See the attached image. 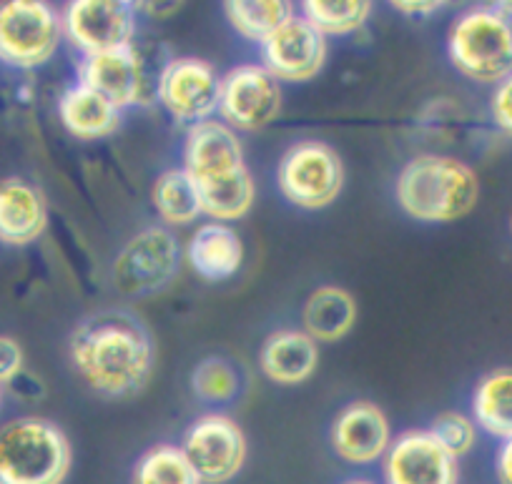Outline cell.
<instances>
[{
	"label": "cell",
	"instance_id": "6da1fadb",
	"mask_svg": "<svg viewBox=\"0 0 512 484\" xmlns=\"http://www.w3.org/2000/svg\"><path fill=\"white\" fill-rule=\"evenodd\" d=\"M73 372L93 394L126 399L146 387L154 372V339L128 311H98L68 339Z\"/></svg>",
	"mask_w": 512,
	"mask_h": 484
},
{
	"label": "cell",
	"instance_id": "7a4b0ae2",
	"mask_svg": "<svg viewBox=\"0 0 512 484\" xmlns=\"http://www.w3.org/2000/svg\"><path fill=\"white\" fill-rule=\"evenodd\" d=\"M395 201L417 224H455L480 201V179L467 161L447 153L412 156L395 179Z\"/></svg>",
	"mask_w": 512,
	"mask_h": 484
},
{
	"label": "cell",
	"instance_id": "3957f363",
	"mask_svg": "<svg viewBox=\"0 0 512 484\" xmlns=\"http://www.w3.org/2000/svg\"><path fill=\"white\" fill-rule=\"evenodd\" d=\"M73 467L68 434L46 417L0 427V484H63Z\"/></svg>",
	"mask_w": 512,
	"mask_h": 484
},
{
	"label": "cell",
	"instance_id": "277c9868",
	"mask_svg": "<svg viewBox=\"0 0 512 484\" xmlns=\"http://www.w3.org/2000/svg\"><path fill=\"white\" fill-rule=\"evenodd\" d=\"M450 66L477 86H497L512 76V21L490 6H470L447 28Z\"/></svg>",
	"mask_w": 512,
	"mask_h": 484
},
{
	"label": "cell",
	"instance_id": "5b68a950",
	"mask_svg": "<svg viewBox=\"0 0 512 484\" xmlns=\"http://www.w3.org/2000/svg\"><path fill=\"white\" fill-rule=\"evenodd\" d=\"M344 181L342 156L317 138L292 143L277 164L279 194L302 211L329 209L342 196Z\"/></svg>",
	"mask_w": 512,
	"mask_h": 484
},
{
	"label": "cell",
	"instance_id": "8992f818",
	"mask_svg": "<svg viewBox=\"0 0 512 484\" xmlns=\"http://www.w3.org/2000/svg\"><path fill=\"white\" fill-rule=\"evenodd\" d=\"M63 43L61 11L51 0H0V63L36 71Z\"/></svg>",
	"mask_w": 512,
	"mask_h": 484
},
{
	"label": "cell",
	"instance_id": "52a82bcc",
	"mask_svg": "<svg viewBox=\"0 0 512 484\" xmlns=\"http://www.w3.org/2000/svg\"><path fill=\"white\" fill-rule=\"evenodd\" d=\"M181 266V246L164 224L136 231L113 261V286L128 299H149L169 289Z\"/></svg>",
	"mask_w": 512,
	"mask_h": 484
},
{
	"label": "cell",
	"instance_id": "ba28073f",
	"mask_svg": "<svg viewBox=\"0 0 512 484\" xmlns=\"http://www.w3.org/2000/svg\"><path fill=\"white\" fill-rule=\"evenodd\" d=\"M221 73L196 56H174L156 73L154 96L176 123L209 121L219 113Z\"/></svg>",
	"mask_w": 512,
	"mask_h": 484
},
{
	"label": "cell",
	"instance_id": "9c48e42d",
	"mask_svg": "<svg viewBox=\"0 0 512 484\" xmlns=\"http://www.w3.org/2000/svg\"><path fill=\"white\" fill-rule=\"evenodd\" d=\"M282 83L262 63H239L221 76L216 116L236 133H256L282 113Z\"/></svg>",
	"mask_w": 512,
	"mask_h": 484
},
{
	"label": "cell",
	"instance_id": "30bf717a",
	"mask_svg": "<svg viewBox=\"0 0 512 484\" xmlns=\"http://www.w3.org/2000/svg\"><path fill=\"white\" fill-rule=\"evenodd\" d=\"M201 484H229L244 469L249 444L236 419L209 412L194 419L179 444Z\"/></svg>",
	"mask_w": 512,
	"mask_h": 484
},
{
	"label": "cell",
	"instance_id": "8fae6325",
	"mask_svg": "<svg viewBox=\"0 0 512 484\" xmlns=\"http://www.w3.org/2000/svg\"><path fill=\"white\" fill-rule=\"evenodd\" d=\"M63 41L81 58L134 46L136 11L116 0H66L61 8Z\"/></svg>",
	"mask_w": 512,
	"mask_h": 484
},
{
	"label": "cell",
	"instance_id": "7c38bea8",
	"mask_svg": "<svg viewBox=\"0 0 512 484\" xmlns=\"http://www.w3.org/2000/svg\"><path fill=\"white\" fill-rule=\"evenodd\" d=\"M384 484H460V459L427 429H407L382 457Z\"/></svg>",
	"mask_w": 512,
	"mask_h": 484
},
{
	"label": "cell",
	"instance_id": "4fadbf2b",
	"mask_svg": "<svg viewBox=\"0 0 512 484\" xmlns=\"http://www.w3.org/2000/svg\"><path fill=\"white\" fill-rule=\"evenodd\" d=\"M262 66L279 83H309L324 71L329 38L302 16H294L259 46Z\"/></svg>",
	"mask_w": 512,
	"mask_h": 484
},
{
	"label": "cell",
	"instance_id": "5bb4252c",
	"mask_svg": "<svg viewBox=\"0 0 512 484\" xmlns=\"http://www.w3.org/2000/svg\"><path fill=\"white\" fill-rule=\"evenodd\" d=\"M78 83L106 96L113 106L134 108L154 101V86L146 73L139 48L126 46L116 51L86 56L78 63Z\"/></svg>",
	"mask_w": 512,
	"mask_h": 484
},
{
	"label": "cell",
	"instance_id": "9a60e30c",
	"mask_svg": "<svg viewBox=\"0 0 512 484\" xmlns=\"http://www.w3.org/2000/svg\"><path fill=\"white\" fill-rule=\"evenodd\" d=\"M392 439L395 434H392L390 417L377 402H369V399H354L344 404L334 414L332 427H329V444L334 454L354 467L382 462Z\"/></svg>",
	"mask_w": 512,
	"mask_h": 484
},
{
	"label": "cell",
	"instance_id": "2e32d148",
	"mask_svg": "<svg viewBox=\"0 0 512 484\" xmlns=\"http://www.w3.org/2000/svg\"><path fill=\"white\" fill-rule=\"evenodd\" d=\"M181 169L196 186L211 184L246 169L239 133L226 126L221 118H209L189 126L181 148Z\"/></svg>",
	"mask_w": 512,
	"mask_h": 484
},
{
	"label": "cell",
	"instance_id": "e0dca14e",
	"mask_svg": "<svg viewBox=\"0 0 512 484\" xmlns=\"http://www.w3.org/2000/svg\"><path fill=\"white\" fill-rule=\"evenodd\" d=\"M48 204L43 191L23 176L0 179V244L31 246L46 234Z\"/></svg>",
	"mask_w": 512,
	"mask_h": 484
},
{
	"label": "cell",
	"instance_id": "ac0fdd59",
	"mask_svg": "<svg viewBox=\"0 0 512 484\" xmlns=\"http://www.w3.org/2000/svg\"><path fill=\"white\" fill-rule=\"evenodd\" d=\"M259 367L272 384L299 387L319 367V344L304 329H277L259 349Z\"/></svg>",
	"mask_w": 512,
	"mask_h": 484
},
{
	"label": "cell",
	"instance_id": "d6986e66",
	"mask_svg": "<svg viewBox=\"0 0 512 484\" xmlns=\"http://www.w3.org/2000/svg\"><path fill=\"white\" fill-rule=\"evenodd\" d=\"M186 261L206 281H226L244 264V244L229 224L206 221L186 244Z\"/></svg>",
	"mask_w": 512,
	"mask_h": 484
},
{
	"label": "cell",
	"instance_id": "ffe728a7",
	"mask_svg": "<svg viewBox=\"0 0 512 484\" xmlns=\"http://www.w3.org/2000/svg\"><path fill=\"white\" fill-rule=\"evenodd\" d=\"M58 118L78 141H103L121 128V108L83 83H73L61 93Z\"/></svg>",
	"mask_w": 512,
	"mask_h": 484
},
{
	"label": "cell",
	"instance_id": "44dd1931",
	"mask_svg": "<svg viewBox=\"0 0 512 484\" xmlns=\"http://www.w3.org/2000/svg\"><path fill=\"white\" fill-rule=\"evenodd\" d=\"M357 327V301L337 284L317 286L302 306V329L317 344H337Z\"/></svg>",
	"mask_w": 512,
	"mask_h": 484
},
{
	"label": "cell",
	"instance_id": "7402d4cb",
	"mask_svg": "<svg viewBox=\"0 0 512 484\" xmlns=\"http://www.w3.org/2000/svg\"><path fill=\"white\" fill-rule=\"evenodd\" d=\"M470 417L487 437H512V367H495L477 379L470 399Z\"/></svg>",
	"mask_w": 512,
	"mask_h": 484
},
{
	"label": "cell",
	"instance_id": "603a6c76",
	"mask_svg": "<svg viewBox=\"0 0 512 484\" xmlns=\"http://www.w3.org/2000/svg\"><path fill=\"white\" fill-rule=\"evenodd\" d=\"M226 23L236 36L262 46L277 28L297 16L294 0H221Z\"/></svg>",
	"mask_w": 512,
	"mask_h": 484
},
{
	"label": "cell",
	"instance_id": "cb8c5ba5",
	"mask_svg": "<svg viewBox=\"0 0 512 484\" xmlns=\"http://www.w3.org/2000/svg\"><path fill=\"white\" fill-rule=\"evenodd\" d=\"M196 189H199L201 216H209V221L231 224L249 216L256 204V181L249 166L219 181L196 186Z\"/></svg>",
	"mask_w": 512,
	"mask_h": 484
},
{
	"label": "cell",
	"instance_id": "d4e9b609",
	"mask_svg": "<svg viewBox=\"0 0 512 484\" xmlns=\"http://www.w3.org/2000/svg\"><path fill=\"white\" fill-rule=\"evenodd\" d=\"M151 204L164 226H191L201 219L199 189L184 169H166L151 189Z\"/></svg>",
	"mask_w": 512,
	"mask_h": 484
},
{
	"label": "cell",
	"instance_id": "484cf974",
	"mask_svg": "<svg viewBox=\"0 0 512 484\" xmlns=\"http://www.w3.org/2000/svg\"><path fill=\"white\" fill-rule=\"evenodd\" d=\"M374 13V0H299V16L327 38L362 31Z\"/></svg>",
	"mask_w": 512,
	"mask_h": 484
},
{
	"label": "cell",
	"instance_id": "4316f807",
	"mask_svg": "<svg viewBox=\"0 0 512 484\" xmlns=\"http://www.w3.org/2000/svg\"><path fill=\"white\" fill-rule=\"evenodd\" d=\"M131 484H201V479L179 444L161 442L136 459Z\"/></svg>",
	"mask_w": 512,
	"mask_h": 484
},
{
	"label": "cell",
	"instance_id": "83f0119b",
	"mask_svg": "<svg viewBox=\"0 0 512 484\" xmlns=\"http://www.w3.org/2000/svg\"><path fill=\"white\" fill-rule=\"evenodd\" d=\"M191 392L209 404H226L239 394V372L224 357H206L191 372Z\"/></svg>",
	"mask_w": 512,
	"mask_h": 484
},
{
	"label": "cell",
	"instance_id": "f1b7e54d",
	"mask_svg": "<svg viewBox=\"0 0 512 484\" xmlns=\"http://www.w3.org/2000/svg\"><path fill=\"white\" fill-rule=\"evenodd\" d=\"M430 432L442 442V447L457 459L467 457L480 439L475 419L465 412H442L432 419Z\"/></svg>",
	"mask_w": 512,
	"mask_h": 484
},
{
	"label": "cell",
	"instance_id": "f546056e",
	"mask_svg": "<svg viewBox=\"0 0 512 484\" xmlns=\"http://www.w3.org/2000/svg\"><path fill=\"white\" fill-rule=\"evenodd\" d=\"M487 108H490L492 126H495L502 136L512 138V76H507L505 81L492 86Z\"/></svg>",
	"mask_w": 512,
	"mask_h": 484
},
{
	"label": "cell",
	"instance_id": "4dcf8cb0",
	"mask_svg": "<svg viewBox=\"0 0 512 484\" xmlns=\"http://www.w3.org/2000/svg\"><path fill=\"white\" fill-rule=\"evenodd\" d=\"M26 367V352L21 342L8 334H0V387L16 382Z\"/></svg>",
	"mask_w": 512,
	"mask_h": 484
},
{
	"label": "cell",
	"instance_id": "1f68e13d",
	"mask_svg": "<svg viewBox=\"0 0 512 484\" xmlns=\"http://www.w3.org/2000/svg\"><path fill=\"white\" fill-rule=\"evenodd\" d=\"M387 3H390V8H395L400 16L432 18V16H437L442 8H447L450 3H455V0H387Z\"/></svg>",
	"mask_w": 512,
	"mask_h": 484
},
{
	"label": "cell",
	"instance_id": "d6a6232c",
	"mask_svg": "<svg viewBox=\"0 0 512 484\" xmlns=\"http://www.w3.org/2000/svg\"><path fill=\"white\" fill-rule=\"evenodd\" d=\"M184 3L186 0H136V11L156 18V21H166V18L176 16L184 8Z\"/></svg>",
	"mask_w": 512,
	"mask_h": 484
},
{
	"label": "cell",
	"instance_id": "836d02e7",
	"mask_svg": "<svg viewBox=\"0 0 512 484\" xmlns=\"http://www.w3.org/2000/svg\"><path fill=\"white\" fill-rule=\"evenodd\" d=\"M497 484H512V437L500 442L495 454Z\"/></svg>",
	"mask_w": 512,
	"mask_h": 484
},
{
	"label": "cell",
	"instance_id": "e575fe53",
	"mask_svg": "<svg viewBox=\"0 0 512 484\" xmlns=\"http://www.w3.org/2000/svg\"><path fill=\"white\" fill-rule=\"evenodd\" d=\"M485 6H490L492 11L502 13V16H507L512 21V0H485Z\"/></svg>",
	"mask_w": 512,
	"mask_h": 484
},
{
	"label": "cell",
	"instance_id": "d590c367",
	"mask_svg": "<svg viewBox=\"0 0 512 484\" xmlns=\"http://www.w3.org/2000/svg\"><path fill=\"white\" fill-rule=\"evenodd\" d=\"M342 484H377V482H372V479H364V477H354V479H347V482H342Z\"/></svg>",
	"mask_w": 512,
	"mask_h": 484
},
{
	"label": "cell",
	"instance_id": "8d00e7d4",
	"mask_svg": "<svg viewBox=\"0 0 512 484\" xmlns=\"http://www.w3.org/2000/svg\"><path fill=\"white\" fill-rule=\"evenodd\" d=\"M116 3H121V6H131L136 11V0H116Z\"/></svg>",
	"mask_w": 512,
	"mask_h": 484
},
{
	"label": "cell",
	"instance_id": "74e56055",
	"mask_svg": "<svg viewBox=\"0 0 512 484\" xmlns=\"http://www.w3.org/2000/svg\"><path fill=\"white\" fill-rule=\"evenodd\" d=\"M507 229H510V236H512V214H510V221H507Z\"/></svg>",
	"mask_w": 512,
	"mask_h": 484
},
{
	"label": "cell",
	"instance_id": "f35d334b",
	"mask_svg": "<svg viewBox=\"0 0 512 484\" xmlns=\"http://www.w3.org/2000/svg\"><path fill=\"white\" fill-rule=\"evenodd\" d=\"M0 404H3V387H0Z\"/></svg>",
	"mask_w": 512,
	"mask_h": 484
}]
</instances>
